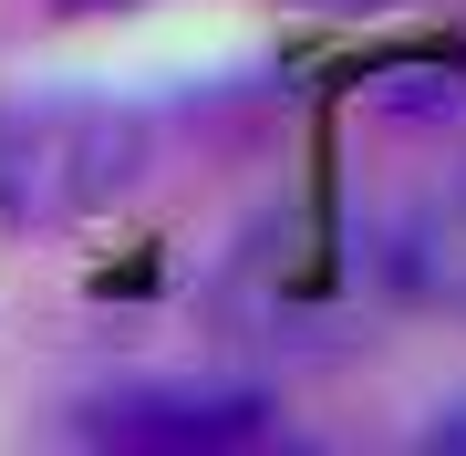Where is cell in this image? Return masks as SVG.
I'll list each match as a JSON object with an SVG mask.
<instances>
[{
  "label": "cell",
  "instance_id": "1",
  "mask_svg": "<svg viewBox=\"0 0 466 456\" xmlns=\"http://www.w3.org/2000/svg\"><path fill=\"white\" fill-rule=\"evenodd\" d=\"M146 177V115L115 94H21L0 115V218L63 228Z\"/></svg>",
  "mask_w": 466,
  "mask_h": 456
},
{
  "label": "cell",
  "instance_id": "2",
  "mask_svg": "<svg viewBox=\"0 0 466 456\" xmlns=\"http://www.w3.org/2000/svg\"><path fill=\"white\" fill-rule=\"evenodd\" d=\"M280 425V405L249 384H115L84 405L94 446H156V456H218V446H249Z\"/></svg>",
  "mask_w": 466,
  "mask_h": 456
},
{
  "label": "cell",
  "instance_id": "3",
  "mask_svg": "<svg viewBox=\"0 0 466 456\" xmlns=\"http://www.w3.org/2000/svg\"><path fill=\"white\" fill-rule=\"evenodd\" d=\"M394 280L415 290V301H466V187L456 198H415L394 218Z\"/></svg>",
  "mask_w": 466,
  "mask_h": 456
},
{
  "label": "cell",
  "instance_id": "4",
  "mask_svg": "<svg viewBox=\"0 0 466 456\" xmlns=\"http://www.w3.org/2000/svg\"><path fill=\"white\" fill-rule=\"evenodd\" d=\"M425 446H435V456H466V394H456V405H435V415H425Z\"/></svg>",
  "mask_w": 466,
  "mask_h": 456
},
{
  "label": "cell",
  "instance_id": "5",
  "mask_svg": "<svg viewBox=\"0 0 466 456\" xmlns=\"http://www.w3.org/2000/svg\"><path fill=\"white\" fill-rule=\"evenodd\" d=\"M332 11H373V0H332Z\"/></svg>",
  "mask_w": 466,
  "mask_h": 456
}]
</instances>
